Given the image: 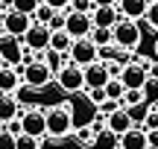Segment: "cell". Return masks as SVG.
<instances>
[{
  "label": "cell",
  "mask_w": 158,
  "mask_h": 149,
  "mask_svg": "<svg viewBox=\"0 0 158 149\" xmlns=\"http://www.w3.org/2000/svg\"><path fill=\"white\" fill-rule=\"evenodd\" d=\"M147 3L149 0H117V12H120V18L138 21V18H143V12H147Z\"/></svg>",
  "instance_id": "18"
},
{
  "label": "cell",
  "mask_w": 158,
  "mask_h": 149,
  "mask_svg": "<svg viewBox=\"0 0 158 149\" xmlns=\"http://www.w3.org/2000/svg\"><path fill=\"white\" fill-rule=\"evenodd\" d=\"M143 21L149 23V29H158V0H149L147 12H143Z\"/></svg>",
  "instance_id": "30"
},
{
  "label": "cell",
  "mask_w": 158,
  "mask_h": 149,
  "mask_svg": "<svg viewBox=\"0 0 158 149\" xmlns=\"http://www.w3.org/2000/svg\"><path fill=\"white\" fill-rule=\"evenodd\" d=\"M82 76H85V88H106V82L111 79L102 62L85 64V67H82Z\"/></svg>",
  "instance_id": "13"
},
{
  "label": "cell",
  "mask_w": 158,
  "mask_h": 149,
  "mask_svg": "<svg viewBox=\"0 0 158 149\" xmlns=\"http://www.w3.org/2000/svg\"><path fill=\"white\" fill-rule=\"evenodd\" d=\"M70 12H88L91 15V9H94V3L91 0H70V6H68Z\"/></svg>",
  "instance_id": "36"
},
{
  "label": "cell",
  "mask_w": 158,
  "mask_h": 149,
  "mask_svg": "<svg viewBox=\"0 0 158 149\" xmlns=\"http://www.w3.org/2000/svg\"><path fill=\"white\" fill-rule=\"evenodd\" d=\"M97 117V105L88 103V97L82 99V103H73L70 105V123H73V132L82 126H91V120Z\"/></svg>",
  "instance_id": "11"
},
{
  "label": "cell",
  "mask_w": 158,
  "mask_h": 149,
  "mask_svg": "<svg viewBox=\"0 0 158 149\" xmlns=\"http://www.w3.org/2000/svg\"><path fill=\"white\" fill-rule=\"evenodd\" d=\"M132 126H135V123H132L129 111H126L123 105H120L117 111H111V114L106 117V129H108V132H114V135H117V138H120V135H123V132H129Z\"/></svg>",
  "instance_id": "15"
},
{
  "label": "cell",
  "mask_w": 158,
  "mask_h": 149,
  "mask_svg": "<svg viewBox=\"0 0 158 149\" xmlns=\"http://www.w3.org/2000/svg\"><path fill=\"white\" fill-rule=\"evenodd\" d=\"M21 67L23 64H18V67H12V64L0 67V94H12L21 85Z\"/></svg>",
  "instance_id": "16"
},
{
  "label": "cell",
  "mask_w": 158,
  "mask_h": 149,
  "mask_svg": "<svg viewBox=\"0 0 158 149\" xmlns=\"http://www.w3.org/2000/svg\"><path fill=\"white\" fill-rule=\"evenodd\" d=\"M50 18H53V9H50L47 3H38V6H35V12H32V23H44V26H47V21H50Z\"/></svg>",
  "instance_id": "29"
},
{
  "label": "cell",
  "mask_w": 158,
  "mask_h": 149,
  "mask_svg": "<svg viewBox=\"0 0 158 149\" xmlns=\"http://www.w3.org/2000/svg\"><path fill=\"white\" fill-rule=\"evenodd\" d=\"M0 38H6V29H3V12H0Z\"/></svg>",
  "instance_id": "41"
},
{
  "label": "cell",
  "mask_w": 158,
  "mask_h": 149,
  "mask_svg": "<svg viewBox=\"0 0 158 149\" xmlns=\"http://www.w3.org/2000/svg\"><path fill=\"white\" fill-rule=\"evenodd\" d=\"M41 62H44L47 67L53 70V76H56L59 70H62L64 64H68V53H59V50H53V47H47V50L41 53Z\"/></svg>",
  "instance_id": "19"
},
{
  "label": "cell",
  "mask_w": 158,
  "mask_h": 149,
  "mask_svg": "<svg viewBox=\"0 0 158 149\" xmlns=\"http://www.w3.org/2000/svg\"><path fill=\"white\" fill-rule=\"evenodd\" d=\"M3 126H6V132H9V135H21V120H18V117H12V120L3 123Z\"/></svg>",
  "instance_id": "38"
},
{
  "label": "cell",
  "mask_w": 158,
  "mask_h": 149,
  "mask_svg": "<svg viewBox=\"0 0 158 149\" xmlns=\"http://www.w3.org/2000/svg\"><path fill=\"white\" fill-rule=\"evenodd\" d=\"M85 97H88V103L100 105L102 99H106V88H85Z\"/></svg>",
  "instance_id": "33"
},
{
  "label": "cell",
  "mask_w": 158,
  "mask_h": 149,
  "mask_svg": "<svg viewBox=\"0 0 158 149\" xmlns=\"http://www.w3.org/2000/svg\"><path fill=\"white\" fill-rule=\"evenodd\" d=\"M21 82H27V85L44 91V88L53 82V70L47 67L41 58H38V62H29V64H23V67H21Z\"/></svg>",
  "instance_id": "6"
},
{
  "label": "cell",
  "mask_w": 158,
  "mask_h": 149,
  "mask_svg": "<svg viewBox=\"0 0 158 149\" xmlns=\"http://www.w3.org/2000/svg\"><path fill=\"white\" fill-rule=\"evenodd\" d=\"M141 126H143V132H147L149 138H152V135H158V111L152 108V105H149L147 117H143V120H141Z\"/></svg>",
  "instance_id": "27"
},
{
  "label": "cell",
  "mask_w": 158,
  "mask_h": 149,
  "mask_svg": "<svg viewBox=\"0 0 158 149\" xmlns=\"http://www.w3.org/2000/svg\"><path fill=\"white\" fill-rule=\"evenodd\" d=\"M44 120H47V138L50 140H62L64 135L73 132V123H70V103L44 108Z\"/></svg>",
  "instance_id": "1"
},
{
  "label": "cell",
  "mask_w": 158,
  "mask_h": 149,
  "mask_svg": "<svg viewBox=\"0 0 158 149\" xmlns=\"http://www.w3.org/2000/svg\"><path fill=\"white\" fill-rule=\"evenodd\" d=\"M117 21H120V12H117V6H94V9H91V23H94V26L111 29Z\"/></svg>",
  "instance_id": "14"
},
{
  "label": "cell",
  "mask_w": 158,
  "mask_h": 149,
  "mask_svg": "<svg viewBox=\"0 0 158 149\" xmlns=\"http://www.w3.org/2000/svg\"><path fill=\"white\" fill-rule=\"evenodd\" d=\"M88 38L94 41L97 47H108V44H111V29H102V26H94V29H91V32H88Z\"/></svg>",
  "instance_id": "26"
},
{
  "label": "cell",
  "mask_w": 158,
  "mask_h": 149,
  "mask_svg": "<svg viewBox=\"0 0 158 149\" xmlns=\"http://www.w3.org/2000/svg\"><path fill=\"white\" fill-rule=\"evenodd\" d=\"M68 62L79 64V67L94 64V62H100V47L91 38H76L73 44H70V50H68Z\"/></svg>",
  "instance_id": "5"
},
{
  "label": "cell",
  "mask_w": 158,
  "mask_h": 149,
  "mask_svg": "<svg viewBox=\"0 0 158 149\" xmlns=\"http://www.w3.org/2000/svg\"><path fill=\"white\" fill-rule=\"evenodd\" d=\"M94 6H117V0H91Z\"/></svg>",
  "instance_id": "40"
},
{
  "label": "cell",
  "mask_w": 158,
  "mask_h": 149,
  "mask_svg": "<svg viewBox=\"0 0 158 149\" xmlns=\"http://www.w3.org/2000/svg\"><path fill=\"white\" fill-rule=\"evenodd\" d=\"M0 67H6V58H3V53H0Z\"/></svg>",
  "instance_id": "42"
},
{
  "label": "cell",
  "mask_w": 158,
  "mask_h": 149,
  "mask_svg": "<svg viewBox=\"0 0 158 149\" xmlns=\"http://www.w3.org/2000/svg\"><path fill=\"white\" fill-rule=\"evenodd\" d=\"M123 91H126V88H123V82H120V79H108L106 82V99H120V97H123Z\"/></svg>",
  "instance_id": "28"
},
{
  "label": "cell",
  "mask_w": 158,
  "mask_h": 149,
  "mask_svg": "<svg viewBox=\"0 0 158 149\" xmlns=\"http://www.w3.org/2000/svg\"><path fill=\"white\" fill-rule=\"evenodd\" d=\"M141 91H143V103H147V105L158 103V79H149V76H147V82L141 85Z\"/></svg>",
  "instance_id": "25"
},
{
  "label": "cell",
  "mask_w": 158,
  "mask_h": 149,
  "mask_svg": "<svg viewBox=\"0 0 158 149\" xmlns=\"http://www.w3.org/2000/svg\"><path fill=\"white\" fill-rule=\"evenodd\" d=\"M143 67H147V76H149V79H158V62L155 64H143Z\"/></svg>",
  "instance_id": "39"
},
{
  "label": "cell",
  "mask_w": 158,
  "mask_h": 149,
  "mask_svg": "<svg viewBox=\"0 0 158 149\" xmlns=\"http://www.w3.org/2000/svg\"><path fill=\"white\" fill-rule=\"evenodd\" d=\"M70 44H73V38H70L64 29H56V32H50V47H53V50L68 53V50H70Z\"/></svg>",
  "instance_id": "23"
},
{
  "label": "cell",
  "mask_w": 158,
  "mask_h": 149,
  "mask_svg": "<svg viewBox=\"0 0 158 149\" xmlns=\"http://www.w3.org/2000/svg\"><path fill=\"white\" fill-rule=\"evenodd\" d=\"M126 111H129V117H132V123H141L143 117H147V111H149V105H147V103H138V105H129V108H126Z\"/></svg>",
  "instance_id": "32"
},
{
  "label": "cell",
  "mask_w": 158,
  "mask_h": 149,
  "mask_svg": "<svg viewBox=\"0 0 158 149\" xmlns=\"http://www.w3.org/2000/svg\"><path fill=\"white\" fill-rule=\"evenodd\" d=\"M155 111H158V103H155Z\"/></svg>",
  "instance_id": "44"
},
{
  "label": "cell",
  "mask_w": 158,
  "mask_h": 149,
  "mask_svg": "<svg viewBox=\"0 0 158 149\" xmlns=\"http://www.w3.org/2000/svg\"><path fill=\"white\" fill-rule=\"evenodd\" d=\"M138 44H141V23L129 21V18H120L111 26V47L132 53V50H138Z\"/></svg>",
  "instance_id": "2"
},
{
  "label": "cell",
  "mask_w": 158,
  "mask_h": 149,
  "mask_svg": "<svg viewBox=\"0 0 158 149\" xmlns=\"http://www.w3.org/2000/svg\"><path fill=\"white\" fill-rule=\"evenodd\" d=\"M155 58H158V38H155Z\"/></svg>",
  "instance_id": "43"
},
{
  "label": "cell",
  "mask_w": 158,
  "mask_h": 149,
  "mask_svg": "<svg viewBox=\"0 0 158 149\" xmlns=\"http://www.w3.org/2000/svg\"><path fill=\"white\" fill-rule=\"evenodd\" d=\"M76 140L82 146H91V140H94V132H91V126H82V129H76Z\"/></svg>",
  "instance_id": "35"
},
{
  "label": "cell",
  "mask_w": 158,
  "mask_h": 149,
  "mask_svg": "<svg viewBox=\"0 0 158 149\" xmlns=\"http://www.w3.org/2000/svg\"><path fill=\"white\" fill-rule=\"evenodd\" d=\"M18 111H21V105L15 103V97L12 94H0V123H9L12 117H18Z\"/></svg>",
  "instance_id": "22"
},
{
  "label": "cell",
  "mask_w": 158,
  "mask_h": 149,
  "mask_svg": "<svg viewBox=\"0 0 158 149\" xmlns=\"http://www.w3.org/2000/svg\"><path fill=\"white\" fill-rule=\"evenodd\" d=\"M29 23H32V18L23 15V12H15V9L3 12V29H6L9 38H21V35L29 29Z\"/></svg>",
  "instance_id": "9"
},
{
  "label": "cell",
  "mask_w": 158,
  "mask_h": 149,
  "mask_svg": "<svg viewBox=\"0 0 158 149\" xmlns=\"http://www.w3.org/2000/svg\"><path fill=\"white\" fill-rule=\"evenodd\" d=\"M94 29V23H91V15L88 12H70L64 9V32L70 35V38H88V32Z\"/></svg>",
  "instance_id": "7"
},
{
  "label": "cell",
  "mask_w": 158,
  "mask_h": 149,
  "mask_svg": "<svg viewBox=\"0 0 158 149\" xmlns=\"http://www.w3.org/2000/svg\"><path fill=\"white\" fill-rule=\"evenodd\" d=\"M41 3H47L53 12H64V9L70 6V0H41Z\"/></svg>",
  "instance_id": "37"
},
{
  "label": "cell",
  "mask_w": 158,
  "mask_h": 149,
  "mask_svg": "<svg viewBox=\"0 0 158 149\" xmlns=\"http://www.w3.org/2000/svg\"><path fill=\"white\" fill-rule=\"evenodd\" d=\"M47 29L56 32V29H64V12H53V18L47 21Z\"/></svg>",
  "instance_id": "34"
},
{
  "label": "cell",
  "mask_w": 158,
  "mask_h": 149,
  "mask_svg": "<svg viewBox=\"0 0 158 149\" xmlns=\"http://www.w3.org/2000/svg\"><path fill=\"white\" fill-rule=\"evenodd\" d=\"M117 146H120V138L114 132H108V129L97 132L94 140H91V149H117Z\"/></svg>",
  "instance_id": "21"
},
{
  "label": "cell",
  "mask_w": 158,
  "mask_h": 149,
  "mask_svg": "<svg viewBox=\"0 0 158 149\" xmlns=\"http://www.w3.org/2000/svg\"><path fill=\"white\" fill-rule=\"evenodd\" d=\"M21 120V132L32 135V138H47V120H44V105H32V108H21L18 111Z\"/></svg>",
  "instance_id": "3"
},
{
  "label": "cell",
  "mask_w": 158,
  "mask_h": 149,
  "mask_svg": "<svg viewBox=\"0 0 158 149\" xmlns=\"http://www.w3.org/2000/svg\"><path fill=\"white\" fill-rule=\"evenodd\" d=\"M53 82H56L59 88H62L64 94H82L85 91V76H82V67L73 62H68L62 70H59L56 76H53Z\"/></svg>",
  "instance_id": "4"
},
{
  "label": "cell",
  "mask_w": 158,
  "mask_h": 149,
  "mask_svg": "<svg viewBox=\"0 0 158 149\" xmlns=\"http://www.w3.org/2000/svg\"><path fill=\"white\" fill-rule=\"evenodd\" d=\"M23 47H29L32 53H44L47 47H50V29L44 26V23H29V29L21 35Z\"/></svg>",
  "instance_id": "8"
},
{
  "label": "cell",
  "mask_w": 158,
  "mask_h": 149,
  "mask_svg": "<svg viewBox=\"0 0 158 149\" xmlns=\"http://www.w3.org/2000/svg\"><path fill=\"white\" fill-rule=\"evenodd\" d=\"M0 53H3L6 64H12V67H18V64H21V41H15V38H9V35H6Z\"/></svg>",
  "instance_id": "20"
},
{
  "label": "cell",
  "mask_w": 158,
  "mask_h": 149,
  "mask_svg": "<svg viewBox=\"0 0 158 149\" xmlns=\"http://www.w3.org/2000/svg\"><path fill=\"white\" fill-rule=\"evenodd\" d=\"M147 62H129L123 64V70H120L117 79L123 82V88H141L143 82H147V67H143Z\"/></svg>",
  "instance_id": "10"
},
{
  "label": "cell",
  "mask_w": 158,
  "mask_h": 149,
  "mask_svg": "<svg viewBox=\"0 0 158 149\" xmlns=\"http://www.w3.org/2000/svg\"><path fill=\"white\" fill-rule=\"evenodd\" d=\"M12 149H41V138H32V135H15L12 140Z\"/></svg>",
  "instance_id": "24"
},
{
  "label": "cell",
  "mask_w": 158,
  "mask_h": 149,
  "mask_svg": "<svg viewBox=\"0 0 158 149\" xmlns=\"http://www.w3.org/2000/svg\"><path fill=\"white\" fill-rule=\"evenodd\" d=\"M38 88H32V85H27V82H21V85L12 91V97H15V103L21 105V108H32V105H38Z\"/></svg>",
  "instance_id": "17"
},
{
  "label": "cell",
  "mask_w": 158,
  "mask_h": 149,
  "mask_svg": "<svg viewBox=\"0 0 158 149\" xmlns=\"http://www.w3.org/2000/svg\"><path fill=\"white\" fill-rule=\"evenodd\" d=\"M38 3H41V0H12V9L32 18V12H35V6H38Z\"/></svg>",
  "instance_id": "31"
},
{
  "label": "cell",
  "mask_w": 158,
  "mask_h": 149,
  "mask_svg": "<svg viewBox=\"0 0 158 149\" xmlns=\"http://www.w3.org/2000/svg\"><path fill=\"white\" fill-rule=\"evenodd\" d=\"M149 143H152V138L143 132V126H141V123H135L129 132H123V135H120V149H147Z\"/></svg>",
  "instance_id": "12"
}]
</instances>
